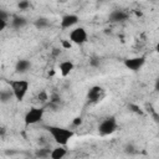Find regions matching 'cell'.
I'll use <instances>...</instances> for the list:
<instances>
[{"instance_id": "6da1fadb", "label": "cell", "mask_w": 159, "mask_h": 159, "mask_svg": "<svg viewBox=\"0 0 159 159\" xmlns=\"http://www.w3.org/2000/svg\"><path fill=\"white\" fill-rule=\"evenodd\" d=\"M47 132L51 134L52 139L62 147H66L67 143L70 142V139L75 135V132L72 129H67L63 127H57V125H47L46 127Z\"/></svg>"}, {"instance_id": "7a4b0ae2", "label": "cell", "mask_w": 159, "mask_h": 159, "mask_svg": "<svg viewBox=\"0 0 159 159\" xmlns=\"http://www.w3.org/2000/svg\"><path fill=\"white\" fill-rule=\"evenodd\" d=\"M29 87H30V83L26 80L10 81V88H11L10 91L12 93V97H15V99L19 101V102H21L25 98V96L29 91Z\"/></svg>"}, {"instance_id": "3957f363", "label": "cell", "mask_w": 159, "mask_h": 159, "mask_svg": "<svg viewBox=\"0 0 159 159\" xmlns=\"http://www.w3.org/2000/svg\"><path fill=\"white\" fill-rule=\"evenodd\" d=\"M43 113H45V109L42 107H32V108H30L26 112L25 117H24L25 125H32V124L39 123L42 119Z\"/></svg>"}, {"instance_id": "277c9868", "label": "cell", "mask_w": 159, "mask_h": 159, "mask_svg": "<svg viewBox=\"0 0 159 159\" xmlns=\"http://www.w3.org/2000/svg\"><path fill=\"white\" fill-rule=\"evenodd\" d=\"M117 128H118L117 119L111 116V117H106L104 119H102V122L98 125V132L102 135H109V134L114 133L117 130Z\"/></svg>"}, {"instance_id": "5b68a950", "label": "cell", "mask_w": 159, "mask_h": 159, "mask_svg": "<svg viewBox=\"0 0 159 159\" xmlns=\"http://www.w3.org/2000/svg\"><path fill=\"white\" fill-rule=\"evenodd\" d=\"M68 41L72 42V43H76V45H83L87 39H88V35H87V31L84 27H75L73 30H71L70 35H68Z\"/></svg>"}, {"instance_id": "8992f818", "label": "cell", "mask_w": 159, "mask_h": 159, "mask_svg": "<svg viewBox=\"0 0 159 159\" xmlns=\"http://www.w3.org/2000/svg\"><path fill=\"white\" fill-rule=\"evenodd\" d=\"M123 63H124V66H125L128 70H130V71H133V72H137V71H139V70L144 66V63H145V57H144V56L130 57V58L124 60Z\"/></svg>"}, {"instance_id": "52a82bcc", "label": "cell", "mask_w": 159, "mask_h": 159, "mask_svg": "<svg viewBox=\"0 0 159 159\" xmlns=\"http://www.w3.org/2000/svg\"><path fill=\"white\" fill-rule=\"evenodd\" d=\"M104 97V89L101 86H93L89 88L87 93V98L89 102H99Z\"/></svg>"}, {"instance_id": "ba28073f", "label": "cell", "mask_w": 159, "mask_h": 159, "mask_svg": "<svg viewBox=\"0 0 159 159\" xmlns=\"http://www.w3.org/2000/svg\"><path fill=\"white\" fill-rule=\"evenodd\" d=\"M78 20H80V17L77 15L67 14V15L62 16V19H61V27L62 29H71L78 22Z\"/></svg>"}, {"instance_id": "9c48e42d", "label": "cell", "mask_w": 159, "mask_h": 159, "mask_svg": "<svg viewBox=\"0 0 159 159\" xmlns=\"http://www.w3.org/2000/svg\"><path fill=\"white\" fill-rule=\"evenodd\" d=\"M111 22H123L128 19V14L123 10H113L108 16Z\"/></svg>"}, {"instance_id": "30bf717a", "label": "cell", "mask_w": 159, "mask_h": 159, "mask_svg": "<svg viewBox=\"0 0 159 159\" xmlns=\"http://www.w3.org/2000/svg\"><path fill=\"white\" fill-rule=\"evenodd\" d=\"M58 68H60L61 75H62L63 77H67V76L73 71L75 65H73V62H72V61H62V62H60Z\"/></svg>"}, {"instance_id": "8fae6325", "label": "cell", "mask_w": 159, "mask_h": 159, "mask_svg": "<svg viewBox=\"0 0 159 159\" xmlns=\"http://www.w3.org/2000/svg\"><path fill=\"white\" fill-rule=\"evenodd\" d=\"M30 68H31V62H30L29 60H25V58L19 60V61L16 62V65H15V70H16V72H19V73H25V72H27Z\"/></svg>"}, {"instance_id": "7c38bea8", "label": "cell", "mask_w": 159, "mask_h": 159, "mask_svg": "<svg viewBox=\"0 0 159 159\" xmlns=\"http://www.w3.org/2000/svg\"><path fill=\"white\" fill-rule=\"evenodd\" d=\"M66 154H67V150H66V148L62 147V145H58V147L53 148V149L50 152L51 159H63Z\"/></svg>"}, {"instance_id": "4fadbf2b", "label": "cell", "mask_w": 159, "mask_h": 159, "mask_svg": "<svg viewBox=\"0 0 159 159\" xmlns=\"http://www.w3.org/2000/svg\"><path fill=\"white\" fill-rule=\"evenodd\" d=\"M26 24H27L26 19H25V17H21V16H15V17L11 20V26H12L14 29H16V30L22 29L24 26H26Z\"/></svg>"}, {"instance_id": "5bb4252c", "label": "cell", "mask_w": 159, "mask_h": 159, "mask_svg": "<svg viewBox=\"0 0 159 159\" xmlns=\"http://www.w3.org/2000/svg\"><path fill=\"white\" fill-rule=\"evenodd\" d=\"M48 25H50V22H48V20L45 19V17H40V19H37V20L35 21V26H36L37 29H45V27H47Z\"/></svg>"}, {"instance_id": "9a60e30c", "label": "cell", "mask_w": 159, "mask_h": 159, "mask_svg": "<svg viewBox=\"0 0 159 159\" xmlns=\"http://www.w3.org/2000/svg\"><path fill=\"white\" fill-rule=\"evenodd\" d=\"M11 97H12L11 91H2V92H0V101L1 102H7Z\"/></svg>"}, {"instance_id": "2e32d148", "label": "cell", "mask_w": 159, "mask_h": 159, "mask_svg": "<svg viewBox=\"0 0 159 159\" xmlns=\"http://www.w3.org/2000/svg\"><path fill=\"white\" fill-rule=\"evenodd\" d=\"M17 6H19L20 10H26L27 7H30V2L29 1H20Z\"/></svg>"}, {"instance_id": "e0dca14e", "label": "cell", "mask_w": 159, "mask_h": 159, "mask_svg": "<svg viewBox=\"0 0 159 159\" xmlns=\"http://www.w3.org/2000/svg\"><path fill=\"white\" fill-rule=\"evenodd\" d=\"M37 157H41V158H45L47 155H50V150H45V149H40L37 153H36Z\"/></svg>"}, {"instance_id": "ac0fdd59", "label": "cell", "mask_w": 159, "mask_h": 159, "mask_svg": "<svg viewBox=\"0 0 159 159\" xmlns=\"http://www.w3.org/2000/svg\"><path fill=\"white\" fill-rule=\"evenodd\" d=\"M7 17H9V14H7L5 10L0 9V20H4V21H6V20H7Z\"/></svg>"}, {"instance_id": "d6986e66", "label": "cell", "mask_w": 159, "mask_h": 159, "mask_svg": "<svg viewBox=\"0 0 159 159\" xmlns=\"http://www.w3.org/2000/svg\"><path fill=\"white\" fill-rule=\"evenodd\" d=\"M7 26V21H4V20H0V32L5 30V27Z\"/></svg>"}, {"instance_id": "ffe728a7", "label": "cell", "mask_w": 159, "mask_h": 159, "mask_svg": "<svg viewBox=\"0 0 159 159\" xmlns=\"http://www.w3.org/2000/svg\"><path fill=\"white\" fill-rule=\"evenodd\" d=\"M81 123H82V118H81V117L75 118V120H73V125H78V124H81Z\"/></svg>"}, {"instance_id": "44dd1931", "label": "cell", "mask_w": 159, "mask_h": 159, "mask_svg": "<svg viewBox=\"0 0 159 159\" xmlns=\"http://www.w3.org/2000/svg\"><path fill=\"white\" fill-rule=\"evenodd\" d=\"M62 45L66 47V48H68V47H71V42H68V41H63L62 42Z\"/></svg>"}]
</instances>
